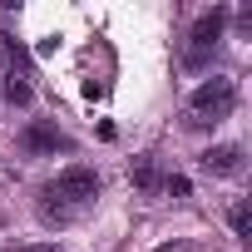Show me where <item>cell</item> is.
<instances>
[{"mask_svg":"<svg viewBox=\"0 0 252 252\" xmlns=\"http://www.w3.org/2000/svg\"><path fill=\"white\" fill-rule=\"evenodd\" d=\"M15 252H60L55 242H30V247H15Z\"/></svg>","mask_w":252,"mask_h":252,"instance_id":"30bf717a","label":"cell"},{"mask_svg":"<svg viewBox=\"0 0 252 252\" xmlns=\"http://www.w3.org/2000/svg\"><path fill=\"white\" fill-rule=\"evenodd\" d=\"M25 154H69V139L55 129V124H30V129L20 134Z\"/></svg>","mask_w":252,"mask_h":252,"instance_id":"277c9868","label":"cell"},{"mask_svg":"<svg viewBox=\"0 0 252 252\" xmlns=\"http://www.w3.org/2000/svg\"><path fill=\"white\" fill-rule=\"evenodd\" d=\"M158 252H193L188 242H168V247H158Z\"/></svg>","mask_w":252,"mask_h":252,"instance_id":"8fae6325","label":"cell"},{"mask_svg":"<svg viewBox=\"0 0 252 252\" xmlns=\"http://www.w3.org/2000/svg\"><path fill=\"white\" fill-rule=\"evenodd\" d=\"M188 188H193V183H188L183 173H173V178H163V193H168V198H188Z\"/></svg>","mask_w":252,"mask_h":252,"instance_id":"9c48e42d","label":"cell"},{"mask_svg":"<svg viewBox=\"0 0 252 252\" xmlns=\"http://www.w3.org/2000/svg\"><path fill=\"white\" fill-rule=\"evenodd\" d=\"M198 163H203V173H218V178H232V173L242 168V149H237V144H213V149H208V154H203Z\"/></svg>","mask_w":252,"mask_h":252,"instance_id":"5b68a950","label":"cell"},{"mask_svg":"<svg viewBox=\"0 0 252 252\" xmlns=\"http://www.w3.org/2000/svg\"><path fill=\"white\" fill-rule=\"evenodd\" d=\"M232 104H237V84L222 79V74H213V79L198 84L193 99H188V129H213V124H222V119L232 114Z\"/></svg>","mask_w":252,"mask_h":252,"instance_id":"6da1fadb","label":"cell"},{"mask_svg":"<svg viewBox=\"0 0 252 252\" xmlns=\"http://www.w3.org/2000/svg\"><path fill=\"white\" fill-rule=\"evenodd\" d=\"M45 198H55V203H64V208L89 203V198H99V173L84 168V163H74V168H64V173L45 188Z\"/></svg>","mask_w":252,"mask_h":252,"instance_id":"7a4b0ae2","label":"cell"},{"mask_svg":"<svg viewBox=\"0 0 252 252\" xmlns=\"http://www.w3.org/2000/svg\"><path fill=\"white\" fill-rule=\"evenodd\" d=\"M129 178H134V188H144V193H158V188H163V178H158V168H154L149 158H139V163L129 168Z\"/></svg>","mask_w":252,"mask_h":252,"instance_id":"52a82bcc","label":"cell"},{"mask_svg":"<svg viewBox=\"0 0 252 252\" xmlns=\"http://www.w3.org/2000/svg\"><path fill=\"white\" fill-rule=\"evenodd\" d=\"M227 222H232V237H237V242H252V208H247V198H237V203H232Z\"/></svg>","mask_w":252,"mask_h":252,"instance_id":"8992f818","label":"cell"},{"mask_svg":"<svg viewBox=\"0 0 252 252\" xmlns=\"http://www.w3.org/2000/svg\"><path fill=\"white\" fill-rule=\"evenodd\" d=\"M222 30H227V10H222V5H213L208 15H198V25H193V50H188V64H203V60H208V50L222 40Z\"/></svg>","mask_w":252,"mask_h":252,"instance_id":"3957f363","label":"cell"},{"mask_svg":"<svg viewBox=\"0 0 252 252\" xmlns=\"http://www.w3.org/2000/svg\"><path fill=\"white\" fill-rule=\"evenodd\" d=\"M30 94H35V89H30L25 74H5V99H10V104H30Z\"/></svg>","mask_w":252,"mask_h":252,"instance_id":"ba28073f","label":"cell"}]
</instances>
